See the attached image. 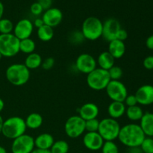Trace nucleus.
Wrapping results in <instances>:
<instances>
[{
	"instance_id": "obj_1",
	"label": "nucleus",
	"mask_w": 153,
	"mask_h": 153,
	"mask_svg": "<svg viewBox=\"0 0 153 153\" xmlns=\"http://www.w3.org/2000/svg\"><path fill=\"white\" fill-rule=\"evenodd\" d=\"M144 133L137 123H128L121 127L117 139L119 141L128 148L140 146L145 139Z\"/></svg>"
},
{
	"instance_id": "obj_2",
	"label": "nucleus",
	"mask_w": 153,
	"mask_h": 153,
	"mask_svg": "<svg viewBox=\"0 0 153 153\" xmlns=\"http://www.w3.org/2000/svg\"><path fill=\"white\" fill-rule=\"evenodd\" d=\"M26 129L25 120L20 117H10L4 120L1 134L6 138L14 140L25 134Z\"/></svg>"
},
{
	"instance_id": "obj_3",
	"label": "nucleus",
	"mask_w": 153,
	"mask_h": 153,
	"mask_svg": "<svg viewBox=\"0 0 153 153\" xmlns=\"http://www.w3.org/2000/svg\"><path fill=\"white\" fill-rule=\"evenodd\" d=\"M30 70L24 64H13L9 66L5 71V77L9 83L14 86H22L30 79Z\"/></svg>"
},
{
	"instance_id": "obj_4",
	"label": "nucleus",
	"mask_w": 153,
	"mask_h": 153,
	"mask_svg": "<svg viewBox=\"0 0 153 153\" xmlns=\"http://www.w3.org/2000/svg\"><path fill=\"white\" fill-rule=\"evenodd\" d=\"M103 22L96 16H89L84 20L82 31L85 40L94 41L102 37Z\"/></svg>"
},
{
	"instance_id": "obj_5",
	"label": "nucleus",
	"mask_w": 153,
	"mask_h": 153,
	"mask_svg": "<svg viewBox=\"0 0 153 153\" xmlns=\"http://www.w3.org/2000/svg\"><path fill=\"white\" fill-rule=\"evenodd\" d=\"M120 125L117 120L111 117L103 118L100 121L98 133L105 141H114L119 135Z\"/></svg>"
},
{
	"instance_id": "obj_6",
	"label": "nucleus",
	"mask_w": 153,
	"mask_h": 153,
	"mask_svg": "<svg viewBox=\"0 0 153 153\" xmlns=\"http://www.w3.org/2000/svg\"><path fill=\"white\" fill-rule=\"evenodd\" d=\"M87 84L91 89L100 91L105 90L111 79L108 72L97 67L94 71L87 75Z\"/></svg>"
},
{
	"instance_id": "obj_7",
	"label": "nucleus",
	"mask_w": 153,
	"mask_h": 153,
	"mask_svg": "<svg viewBox=\"0 0 153 153\" xmlns=\"http://www.w3.org/2000/svg\"><path fill=\"white\" fill-rule=\"evenodd\" d=\"M19 42L13 33L0 34V53L5 58L15 56L19 52Z\"/></svg>"
},
{
	"instance_id": "obj_8",
	"label": "nucleus",
	"mask_w": 153,
	"mask_h": 153,
	"mask_svg": "<svg viewBox=\"0 0 153 153\" xmlns=\"http://www.w3.org/2000/svg\"><path fill=\"white\" fill-rule=\"evenodd\" d=\"M64 131L70 138H78L85 132V121L79 115L70 117L64 124Z\"/></svg>"
},
{
	"instance_id": "obj_9",
	"label": "nucleus",
	"mask_w": 153,
	"mask_h": 153,
	"mask_svg": "<svg viewBox=\"0 0 153 153\" xmlns=\"http://www.w3.org/2000/svg\"><path fill=\"white\" fill-rule=\"evenodd\" d=\"M108 97L114 102H123L128 95V90L120 81L111 80L105 88Z\"/></svg>"
},
{
	"instance_id": "obj_10",
	"label": "nucleus",
	"mask_w": 153,
	"mask_h": 153,
	"mask_svg": "<svg viewBox=\"0 0 153 153\" xmlns=\"http://www.w3.org/2000/svg\"><path fill=\"white\" fill-rule=\"evenodd\" d=\"M34 149V138L29 134H22L12 142V153H31Z\"/></svg>"
},
{
	"instance_id": "obj_11",
	"label": "nucleus",
	"mask_w": 153,
	"mask_h": 153,
	"mask_svg": "<svg viewBox=\"0 0 153 153\" xmlns=\"http://www.w3.org/2000/svg\"><path fill=\"white\" fill-rule=\"evenodd\" d=\"M75 66L79 73L88 75L97 67V59L90 54L82 53L76 58Z\"/></svg>"
},
{
	"instance_id": "obj_12",
	"label": "nucleus",
	"mask_w": 153,
	"mask_h": 153,
	"mask_svg": "<svg viewBox=\"0 0 153 153\" xmlns=\"http://www.w3.org/2000/svg\"><path fill=\"white\" fill-rule=\"evenodd\" d=\"M122 28L119 21L115 18H108L103 22L102 37L109 43L117 39L118 32Z\"/></svg>"
},
{
	"instance_id": "obj_13",
	"label": "nucleus",
	"mask_w": 153,
	"mask_h": 153,
	"mask_svg": "<svg viewBox=\"0 0 153 153\" xmlns=\"http://www.w3.org/2000/svg\"><path fill=\"white\" fill-rule=\"evenodd\" d=\"M34 25L30 19L27 18L20 19L14 25L13 34L19 40L30 38L34 31Z\"/></svg>"
},
{
	"instance_id": "obj_14",
	"label": "nucleus",
	"mask_w": 153,
	"mask_h": 153,
	"mask_svg": "<svg viewBox=\"0 0 153 153\" xmlns=\"http://www.w3.org/2000/svg\"><path fill=\"white\" fill-rule=\"evenodd\" d=\"M44 25L50 26L52 28L58 26L63 20V13L58 7H50L44 10L42 14Z\"/></svg>"
},
{
	"instance_id": "obj_15",
	"label": "nucleus",
	"mask_w": 153,
	"mask_h": 153,
	"mask_svg": "<svg viewBox=\"0 0 153 153\" xmlns=\"http://www.w3.org/2000/svg\"><path fill=\"white\" fill-rule=\"evenodd\" d=\"M82 142L86 149L91 151H99L102 149L105 140L98 131L86 132L83 136Z\"/></svg>"
},
{
	"instance_id": "obj_16",
	"label": "nucleus",
	"mask_w": 153,
	"mask_h": 153,
	"mask_svg": "<svg viewBox=\"0 0 153 153\" xmlns=\"http://www.w3.org/2000/svg\"><path fill=\"white\" fill-rule=\"evenodd\" d=\"M139 105L147 106L153 104V85H143L136 91L135 94Z\"/></svg>"
},
{
	"instance_id": "obj_17",
	"label": "nucleus",
	"mask_w": 153,
	"mask_h": 153,
	"mask_svg": "<svg viewBox=\"0 0 153 153\" xmlns=\"http://www.w3.org/2000/svg\"><path fill=\"white\" fill-rule=\"evenodd\" d=\"M100 114V108L93 102H88L82 105L79 109V116L85 121L91 119H96Z\"/></svg>"
},
{
	"instance_id": "obj_18",
	"label": "nucleus",
	"mask_w": 153,
	"mask_h": 153,
	"mask_svg": "<svg viewBox=\"0 0 153 153\" xmlns=\"http://www.w3.org/2000/svg\"><path fill=\"white\" fill-rule=\"evenodd\" d=\"M108 52L112 55L114 59H120L122 58L126 52V44L123 41L119 40H111L108 43Z\"/></svg>"
},
{
	"instance_id": "obj_19",
	"label": "nucleus",
	"mask_w": 153,
	"mask_h": 153,
	"mask_svg": "<svg viewBox=\"0 0 153 153\" xmlns=\"http://www.w3.org/2000/svg\"><path fill=\"white\" fill-rule=\"evenodd\" d=\"M55 142L53 136L49 133H42L34 138V146L37 149H50Z\"/></svg>"
},
{
	"instance_id": "obj_20",
	"label": "nucleus",
	"mask_w": 153,
	"mask_h": 153,
	"mask_svg": "<svg viewBox=\"0 0 153 153\" xmlns=\"http://www.w3.org/2000/svg\"><path fill=\"white\" fill-rule=\"evenodd\" d=\"M126 110V106L123 102L112 101L108 107V114L109 117L117 120L125 114Z\"/></svg>"
},
{
	"instance_id": "obj_21",
	"label": "nucleus",
	"mask_w": 153,
	"mask_h": 153,
	"mask_svg": "<svg viewBox=\"0 0 153 153\" xmlns=\"http://www.w3.org/2000/svg\"><path fill=\"white\" fill-rule=\"evenodd\" d=\"M140 126L146 137H153V113L145 112L140 120Z\"/></svg>"
},
{
	"instance_id": "obj_22",
	"label": "nucleus",
	"mask_w": 153,
	"mask_h": 153,
	"mask_svg": "<svg viewBox=\"0 0 153 153\" xmlns=\"http://www.w3.org/2000/svg\"><path fill=\"white\" fill-rule=\"evenodd\" d=\"M97 65L99 66V68L108 71L113 66H114L115 59L108 51H105L99 55L97 59Z\"/></svg>"
},
{
	"instance_id": "obj_23",
	"label": "nucleus",
	"mask_w": 153,
	"mask_h": 153,
	"mask_svg": "<svg viewBox=\"0 0 153 153\" xmlns=\"http://www.w3.org/2000/svg\"><path fill=\"white\" fill-rule=\"evenodd\" d=\"M43 122V117L39 113H35V112L28 114L25 120L27 128L29 129H37L41 126Z\"/></svg>"
},
{
	"instance_id": "obj_24",
	"label": "nucleus",
	"mask_w": 153,
	"mask_h": 153,
	"mask_svg": "<svg viewBox=\"0 0 153 153\" xmlns=\"http://www.w3.org/2000/svg\"><path fill=\"white\" fill-rule=\"evenodd\" d=\"M42 62H43V59L40 54L33 52L27 55L25 59L24 65L29 70H36L41 67Z\"/></svg>"
},
{
	"instance_id": "obj_25",
	"label": "nucleus",
	"mask_w": 153,
	"mask_h": 153,
	"mask_svg": "<svg viewBox=\"0 0 153 153\" xmlns=\"http://www.w3.org/2000/svg\"><path fill=\"white\" fill-rule=\"evenodd\" d=\"M125 114L130 121L137 122L141 120L142 117L144 114V112H143V108L140 105H136L131 106V107H126Z\"/></svg>"
},
{
	"instance_id": "obj_26",
	"label": "nucleus",
	"mask_w": 153,
	"mask_h": 153,
	"mask_svg": "<svg viewBox=\"0 0 153 153\" xmlns=\"http://www.w3.org/2000/svg\"><path fill=\"white\" fill-rule=\"evenodd\" d=\"M37 37L40 40L43 42H49L53 38L54 30L53 28L48 26L46 25H43L40 28L37 30Z\"/></svg>"
},
{
	"instance_id": "obj_27",
	"label": "nucleus",
	"mask_w": 153,
	"mask_h": 153,
	"mask_svg": "<svg viewBox=\"0 0 153 153\" xmlns=\"http://www.w3.org/2000/svg\"><path fill=\"white\" fill-rule=\"evenodd\" d=\"M35 49L36 43L31 37L21 40L19 42V52H22V53L25 54V55H28L34 52Z\"/></svg>"
},
{
	"instance_id": "obj_28",
	"label": "nucleus",
	"mask_w": 153,
	"mask_h": 153,
	"mask_svg": "<svg viewBox=\"0 0 153 153\" xmlns=\"http://www.w3.org/2000/svg\"><path fill=\"white\" fill-rule=\"evenodd\" d=\"M69 149V143L66 140H59L54 142L49 150L51 153H68Z\"/></svg>"
},
{
	"instance_id": "obj_29",
	"label": "nucleus",
	"mask_w": 153,
	"mask_h": 153,
	"mask_svg": "<svg viewBox=\"0 0 153 153\" xmlns=\"http://www.w3.org/2000/svg\"><path fill=\"white\" fill-rule=\"evenodd\" d=\"M13 22L7 18H1L0 19V34H7L13 33Z\"/></svg>"
},
{
	"instance_id": "obj_30",
	"label": "nucleus",
	"mask_w": 153,
	"mask_h": 153,
	"mask_svg": "<svg viewBox=\"0 0 153 153\" xmlns=\"http://www.w3.org/2000/svg\"><path fill=\"white\" fill-rule=\"evenodd\" d=\"M101 151L102 153H120L119 147L114 141H105Z\"/></svg>"
},
{
	"instance_id": "obj_31",
	"label": "nucleus",
	"mask_w": 153,
	"mask_h": 153,
	"mask_svg": "<svg viewBox=\"0 0 153 153\" xmlns=\"http://www.w3.org/2000/svg\"><path fill=\"white\" fill-rule=\"evenodd\" d=\"M108 72L111 80L120 81L121 78L123 77V75L122 68L116 65L113 66L110 70H108Z\"/></svg>"
},
{
	"instance_id": "obj_32",
	"label": "nucleus",
	"mask_w": 153,
	"mask_h": 153,
	"mask_svg": "<svg viewBox=\"0 0 153 153\" xmlns=\"http://www.w3.org/2000/svg\"><path fill=\"white\" fill-rule=\"evenodd\" d=\"M99 126H100V120L97 118L85 121V131L87 132L98 131Z\"/></svg>"
},
{
	"instance_id": "obj_33",
	"label": "nucleus",
	"mask_w": 153,
	"mask_h": 153,
	"mask_svg": "<svg viewBox=\"0 0 153 153\" xmlns=\"http://www.w3.org/2000/svg\"><path fill=\"white\" fill-rule=\"evenodd\" d=\"M140 147L143 153H153V137H145Z\"/></svg>"
},
{
	"instance_id": "obj_34",
	"label": "nucleus",
	"mask_w": 153,
	"mask_h": 153,
	"mask_svg": "<svg viewBox=\"0 0 153 153\" xmlns=\"http://www.w3.org/2000/svg\"><path fill=\"white\" fill-rule=\"evenodd\" d=\"M85 40V39L82 34V31H72L69 35V40H70V43H73V44H80V43H83Z\"/></svg>"
},
{
	"instance_id": "obj_35",
	"label": "nucleus",
	"mask_w": 153,
	"mask_h": 153,
	"mask_svg": "<svg viewBox=\"0 0 153 153\" xmlns=\"http://www.w3.org/2000/svg\"><path fill=\"white\" fill-rule=\"evenodd\" d=\"M43 11H44V10H43V7L37 1L33 3L31 5V7H30V12L34 16H39L40 15L43 14Z\"/></svg>"
},
{
	"instance_id": "obj_36",
	"label": "nucleus",
	"mask_w": 153,
	"mask_h": 153,
	"mask_svg": "<svg viewBox=\"0 0 153 153\" xmlns=\"http://www.w3.org/2000/svg\"><path fill=\"white\" fill-rule=\"evenodd\" d=\"M55 63V59L52 57H49V58H46V59L43 60L41 64V67L45 70H49L54 67Z\"/></svg>"
},
{
	"instance_id": "obj_37",
	"label": "nucleus",
	"mask_w": 153,
	"mask_h": 153,
	"mask_svg": "<svg viewBox=\"0 0 153 153\" xmlns=\"http://www.w3.org/2000/svg\"><path fill=\"white\" fill-rule=\"evenodd\" d=\"M123 103L126 107H131V106H134L137 104V99H136L134 94H128L127 97H126L125 100H124Z\"/></svg>"
},
{
	"instance_id": "obj_38",
	"label": "nucleus",
	"mask_w": 153,
	"mask_h": 153,
	"mask_svg": "<svg viewBox=\"0 0 153 153\" xmlns=\"http://www.w3.org/2000/svg\"><path fill=\"white\" fill-rule=\"evenodd\" d=\"M143 65L146 70H153V55H149V56L146 57L143 61Z\"/></svg>"
},
{
	"instance_id": "obj_39",
	"label": "nucleus",
	"mask_w": 153,
	"mask_h": 153,
	"mask_svg": "<svg viewBox=\"0 0 153 153\" xmlns=\"http://www.w3.org/2000/svg\"><path fill=\"white\" fill-rule=\"evenodd\" d=\"M37 2L43 7L44 10L52 7V0H37Z\"/></svg>"
},
{
	"instance_id": "obj_40",
	"label": "nucleus",
	"mask_w": 153,
	"mask_h": 153,
	"mask_svg": "<svg viewBox=\"0 0 153 153\" xmlns=\"http://www.w3.org/2000/svg\"><path fill=\"white\" fill-rule=\"evenodd\" d=\"M127 37H128V33H127V31L125 29H123V28H121L119 32H118L117 40H119L124 42L126 40Z\"/></svg>"
},
{
	"instance_id": "obj_41",
	"label": "nucleus",
	"mask_w": 153,
	"mask_h": 153,
	"mask_svg": "<svg viewBox=\"0 0 153 153\" xmlns=\"http://www.w3.org/2000/svg\"><path fill=\"white\" fill-rule=\"evenodd\" d=\"M33 25H34V27L39 28L44 25V22H43V19L41 17H37L34 19V22H33Z\"/></svg>"
},
{
	"instance_id": "obj_42",
	"label": "nucleus",
	"mask_w": 153,
	"mask_h": 153,
	"mask_svg": "<svg viewBox=\"0 0 153 153\" xmlns=\"http://www.w3.org/2000/svg\"><path fill=\"white\" fill-rule=\"evenodd\" d=\"M146 46L147 49L153 50V34L147 37L146 40Z\"/></svg>"
},
{
	"instance_id": "obj_43",
	"label": "nucleus",
	"mask_w": 153,
	"mask_h": 153,
	"mask_svg": "<svg viewBox=\"0 0 153 153\" xmlns=\"http://www.w3.org/2000/svg\"><path fill=\"white\" fill-rule=\"evenodd\" d=\"M127 153H143L142 152L140 146H136V147L128 148V152Z\"/></svg>"
},
{
	"instance_id": "obj_44",
	"label": "nucleus",
	"mask_w": 153,
	"mask_h": 153,
	"mask_svg": "<svg viewBox=\"0 0 153 153\" xmlns=\"http://www.w3.org/2000/svg\"><path fill=\"white\" fill-rule=\"evenodd\" d=\"M31 153H51V152L49 149H40L35 148Z\"/></svg>"
},
{
	"instance_id": "obj_45",
	"label": "nucleus",
	"mask_w": 153,
	"mask_h": 153,
	"mask_svg": "<svg viewBox=\"0 0 153 153\" xmlns=\"http://www.w3.org/2000/svg\"><path fill=\"white\" fill-rule=\"evenodd\" d=\"M4 11V4H3V3L0 1V19H1V18H3Z\"/></svg>"
},
{
	"instance_id": "obj_46",
	"label": "nucleus",
	"mask_w": 153,
	"mask_h": 153,
	"mask_svg": "<svg viewBox=\"0 0 153 153\" xmlns=\"http://www.w3.org/2000/svg\"><path fill=\"white\" fill-rule=\"evenodd\" d=\"M4 101H3V100H1V99L0 98V113L2 111V110L4 109Z\"/></svg>"
},
{
	"instance_id": "obj_47",
	"label": "nucleus",
	"mask_w": 153,
	"mask_h": 153,
	"mask_svg": "<svg viewBox=\"0 0 153 153\" xmlns=\"http://www.w3.org/2000/svg\"><path fill=\"white\" fill-rule=\"evenodd\" d=\"M3 123H4V120H3L2 117L0 115V134H1V130H2Z\"/></svg>"
},
{
	"instance_id": "obj_48",
	"label": "nucleus",
	"mask_w": 153,
	"mask_h": 153,
	"mask_svg": "<svg viewBox=\"0 0 153 153\" xmlns=\"http://www.w3.org/2000/svg\"><path fill=\"white\" fill-rule=\"evenodd\" d=\"M0 153H7V150L5 149V148L0 146Z\"/></svg>"
},
{
	"instance_id": "obj_49",
	"label": "nucleus",
	"mask_w": 153,
	"mask_h": 153,
	"mask_svg": "<svg viewBox=\"0 0 153 153\" xmlns=\"http://www.w3.org/2000/svg\"><path fill=\"white\" fill-rule=\"evenodd\" d=\"M3 58L2 55H1V53H0V60H1V58Z\"/></svg>"
},
{
	"instance_id": "obj_50",
	"label": "nucleus",
	"mask_w": 153,
	"mask_h": 153,
	"mask_svg": "<svg viewBox=\"0 0 153 153\" xmlns=\"http://www.w3.org/2000/svg\"><path fill=\"white\" fill-rule=\"evenodd\" d=\"M109 1H116V0H109Z\"/></svg>"
}]
</instances>
